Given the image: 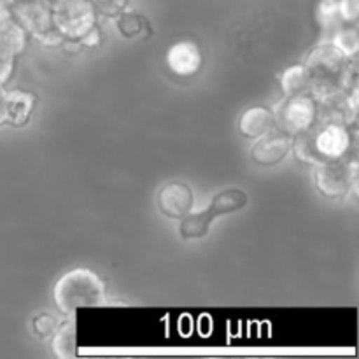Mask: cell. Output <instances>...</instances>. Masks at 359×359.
I'll use <instances>...</instances> for the list:
<instances>
[{"instance_id":"7","label":"cell","mask_w":359,"mask_h":359,"mask_svg":"<svg viewBox=\"0 0 359 359\" xmlns=\"http://www.w3.org/2000/svg\"><path fill=\"white\" fill-rule=\"evenodd\" d=\"M316 188L328 198H340L358 189V163L344 158L316 165Z\"/></svg>"},{"instance_id":"6","label":"cell","mask_w":359,"mask_h":359,"mask_svg":"<svg viewBox=\"0 0 359 359\" xmlns=\"http://www.w3.org/2000/svg\"><path fill=\"white\" fill-rule=\"evenodd\" d=\"M53 23L65 41L79 42L91 28L97 27V7L93 0H62L51 4Z\"/></svg>"},{"instance_id":"25","label":"cell","mask_w":359,"mask_h":359,"mask_svg":"<svg viewBox=\"0 0 359 359\" xmlns=\"http://www.w3.org/2000/svg\"><path fill=\"white\" fill-rule=\"evenodd\" d=\"M13 70H14V62L13 60H6L0 56V86L9 81V77L13 76Z\"/></svg>"},{"instance_id":"10","label":"cell","mask_w":359,"mask_h":359,"mask_svg":"<svg viewBox=\"0 0 359 359\" xmlns=\"http://www.w3.org/2000/svg\"><path fill=\"white\" fill-rule=\"evenodd\" d=\"M195 196L191 188L184 182H168L158 193V209L170 219H181L191 212Z\"/></svg>"},{"instance_id":"1","label":"cell","mask_w":359,"mask_h":359,"mask_svg":"<svg viewBox=\"0 0 359 359\" xmlns=\"http://www.w3.org/2000/svg\"><path fill=\"white\" fill-rule=\"evenodd\" d=\"M351 147V133L346 125L339 123H316L305 132L294 135L291 142L297 160L302 163L321 165L340 160Z\"/></svg>"},{"instance_id":"24","label":"cell","mask_w":359,"mask_h":359,"mask_svg":"<svg viewBox=\"0 0 359 359\" xmlns=\"http://www.w3.org/2000/svg\"><path fill=\"white\" fill-rule=\"evenodd\" d=\"M37 41L41 42V44L49 46V48H58V46H63L65 37H63V34L58 30V28L53 27V28H49L48 32H44L41 37H37Z\"/></svg>"},{"instance_id":"18","label":"cell","mask_w":359,"mask_h":359,"mask_svg":"<svg viewBox=\"0 0 359 359\" xmlns=\"http://www.w3.org/2000/svg\"><path fill=\"white\" fill-rule=\"evenodd\" d=\"M330 42H332L337 49H340V51L351 60H353L359 51V34L353 25L347 27L346 23L340 28H337V30L332 34V41Z\"/></svg>"},{"instance_id":"22","label":"cell","mask_w":359,"mask_h":359,"mask_svg":"<svg viewBox=\"0 0 359 359\" xmlns=\"http://www.w3.org/2000/svg\"><path fill=\"white\" fill-rule=\"evenodd\" d=\"M339 11L344 23L354 25L359 18V0H339Z\"/></svg>"},{"instance_id":"21","label":"cell","mask_w":359,"mask_h":359,"mask_svg":"<svg viewBox=\"0 0 359 359\" xmlns=\"http://www.w3.org/2000/svg\"><path fill=\"white\" fill-rule=\"evenodd\" d=\"M56 326H58V321H56L53 316L49 314H41L34 319V332L37 333L42 339H48L55 333Z\"/></svg>"},{"instance_id":"3","label":"cell","mask_w":359,"mask_h":359,"mask_svg":"<svg viewBox=\"0 0 359 359\" xmlns=\"http://www.w3.org/2000/svg\"><path fill=\"white\" fill-rule=\"evenodd\" d=\"M53 298L58 311L76 316L81 309L100 307L105 304V284L93 270L74 269L63 273L53 287Z\"/></svg>"},{"instance_id":"12","label":"cell","mask_w":359,"mask_h":359,"mask_svg":"<svg viewBox=\"0 0 359 359\" xmlns=\"http://www.w3.org/2000/svg\"><path fill=\"white\" fill-rule=\"evenodd\" d=\"M167 63L177 76H193L202 67V51L191 41L177 42L168 49Z\"/></svg>"},{"instance_id":"5","label":"cell","mask_w":359,"mask_h":359,"mask_svg":"<svg viewBox=\"0 0 359 359\" xmlns=\"http://www.w3.org/2000/svg\"><path fill=\"white\" fill-rule=\"evenodd\" d=\"M276 128L286 135L294 137L318 123V104L309 91L290 95L273 109Z\"/></svg>"},{"instance_id":"2","label":"cell","mask_w":359,"mask_h":359,"mask_svg":"<svg viewBox=\"0 0 359 359\" xmlns=\"http://www.w3.org/2000/svg\"><path fill=\"white\" fill-rule=\"evenodd\" d=\"M304 65L311 77L309 93L314 98L347 90L349 81L353 79V62L332 42L316 46Z\"/></svg>"},{"instance_id":"19","label":"cell","mask_w":359,"mask_h":359,"mask_svg":"<svg viewBox=\"0 0 359 359\" xmlns=\"http://www.w3.org/2000/svg\"><path fill=\"white\" fill-rule=\"evenodd\" d=\"M318 21L325 32H333L346 25L339 11V0H321L318 6Z\"/></svg>"},{"instance_id":"13","label":"cell","mask_w":359,"mask_h":359,"mask_svg":"<svg viewBox=\"0 0 359 359\" xmlns=\"http://www.w3.org/2000/svg\"><path fill=\"white\" fill-rule=\"evenodd\" d=\"M272 128H276L273 112L266 107L248 109L238 121V130L248 139H258V137L269 133Z\"/></svg>"},{"instance_id":"17","label":"cell","mask_w":359,"mask_h":359,"mask_svg":"<svg viewBox=\"0 0 359 359\" xmlns=\"http://www.w3.org/2000/svg\"><path fill=\"white\" fill-rule=\"evenodd\" d=\"M280 88L286 93V97L309 91L311 77H309V72L304 63H298V65H293L284 70L283 76H280Z\"/></svg>"},{"instance_id":"9","label":"cell","mask_w":359,"mask_h":359,"mask_svg":"<svg viewBox=\"0 0 359 359\" xmlns=\"http://www.w3.org/2000/svg\"><path fill=\"white\" fill-rule=\"evenodd\" d=\"M13 16L27 30V34L35 39L55 27L53 7L49 0H23L13 6Z\"/></svg>"},{"instance_id":"28","label":"cell","mask_w":359,"mask_h":359,"mask_svg":"<svg viewBox=\"0 0 359 359\" xmlns=\"http://www.w3.org/2000/svg\"><path fill=\"white\" fill-rule=\"evenodd\" d=\"M4 2H6V4H9V6L13 7V6H16V4L23 2V0H4Z\"/></svg>"},{"instance_id":"16","label":"cell","mask_w":359,"mask_h":359,"mask_svg":"<svg viewBox=\"0 0 359 359\" xmlns=\"http://www.w3.org/2000/svg\"><path fill=\"white\" fill-rule=\"evenodd\" d=\"M51 347L53 353L56 354L60 359L74 358L76 356V339H77V328L76 321H74V316H70V319L67 321L58 323L55 333H53Z\"/></svg>"},{"instance_id":"11","label":"cell","mask_w":359,"mask_h":359,"mask_svg":"<svg viewBox=\"0 0 359 359\" xmlns=\"http://www.w3.org/2000/svg\"><path fill=\"white\" fill-rule=\"evenodd\" d=\"M291 151V137L283 133L280 130L272 128L265 135L258 137V142L255 144L251 151V156L256 163L273 167L280 163Z\"/></svg>"},{"instance_id":"20","label":"cell","mask_w":359,"mask_h":359,"mask_svg":"<svg viewBox=\"0 0 359 359\" xmlns=\"http://www.w3.org/2000/svg\"><path fill=\"white\" fill-rule=\"evenodd\" d=\"M116 20V27L118 30L125 35L126 39H132L142 30V18L139 14L133 13H121L119 16L114 18Z\"/></svg>"},{"instance_id":"15","label":"cell","mask_w":359,"mask_h":359,"mask_svg":"<svg viewBox=\"0 0 359 359\" xmlns=\"http://www.w3.org/2000/svg\"><path fill=\"white\" fill-rule=\"evenodd\" d=\"M6 105H7V119L6 123L13 126H25L34 112L35 97L23 90L6 91Z\"/></svg>"},{"instance_id":"27","label":"cell","mask_w":359,"mask_h":359,"mask_svg":"<svg viewBox=\"0 0 359 359\" xmlns=\"http://www.w3.org/2000/svg\"><path fill=\"white\" fill-rule=\"evenodd\" d=\"M6 88L0 86V126L6 125L7 119V105H6Z\"/></svg>"},{"instance_id":"23","label":"cell","mask_w":359,"mask_h":359,"mask_svg":"<svg viewBox=\"0 0 359 359\" xmlns=\"http://www.w3.org/2000/svg\"><path fill=\"white\" fill-rule=\"evenodd\" d=\"M126 6H128V0H105V2L97 4L95 7H97L100 13H104L105 16L116 18L121 13H125Z\"/></svg>"},{"instance_id":"30","label":"cell","mask_w":359,"mask_h":359,"mask_svg":"<svg viewBox=\"0 0 359 359\" xmlns=\"http://www.w3.org/2000/svg\"><path fill=\"white\" fill-rule=\"evenodd\" d=\"M49 2H51V4H55V2H62V0H49Z\"/></svg>"},{"instance_id":"14","label":"cell","mask_w":359,"mask_h":359,"mask_svg":"<svg viewBox=\"0 0 359 359\" xmlns=\"http://www.w3.org/2000/svg\"><path fill=\"white\" fill-rule=\"evenodd\" d=\"M27 30L14 18L0 25V56L14 62L27 48Z\"/></svg>"},{"instance_id":"8","label":"cell","mask_w":359,"mask_h":359,"mask_svg":"<svg viewBox=\"0 0 359 359\" xmlns=\"http://www.w3.org/2000/svg\"><path fill=\"white\" fill-rule=\"evenodd\" d=\"M318 104V121L319 123H339L349 126L356 121L358 114V88L353 90H340L335 93L323 95L316 98Z\"/></svg>"},{"instance_id":"26","label":"cell","mask_w":359,"mask_h":359,"mask_svg":"<svg viewBox=\"0 0 359 359\" xmlns=\"http://www.w3.org/2000/svg\"><path fill=\"white\" fill-rule=\"evenodd\" d=\"M79 44L84 46V48H95V46L100 44V30H98V27L91 28V30L81 39Z\"/></svg>"},{"instance_id":"4","label":"cell","mask_w":359,"mask_h":359,"mask_svg":"<svg viewBox=\"0 0 359 359\" xmlns=\"http://www.w3.org/2000/svg\"><path fill=\"white\" fill-rule=\"evenodd\" d=\"M248 195L238 188L223 189L210 200L209 209L198 210V212H188L181 217L179 223V233L186 241L191 238H202L209 233V228L217 216L237 212L248 205Z\"/></svg>"},{"instance_id":"29","label":"cell","mask_w":359,"mask_h":359,"mask_svg":"<svg viewBox=\"0 0 359 359\" xmlns=\"http://www.w3.org/2000/svg\"><path fill=\"white\" fill-rule=\"evenodd\" d=\"M102 2H105V0H93L95 6H97V4H102Z\"/></svg>"}]
</instances>
